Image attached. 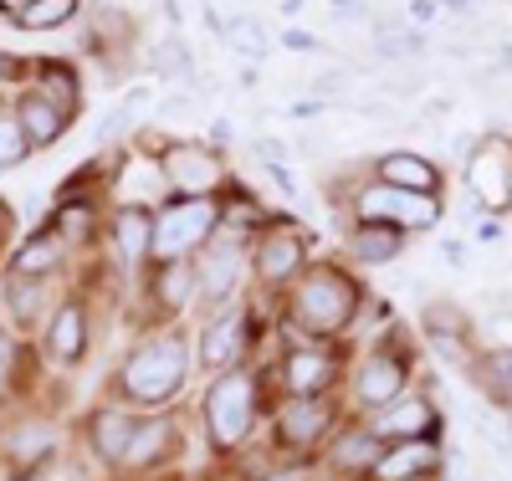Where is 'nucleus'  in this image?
Returning a JSON list of instances; mask_svg holds the SVG:
<instances>
[{"instance_id":"nucleus-18","label":"nucleus","mask_w":512,"mask_h":481,"mask_svg":"<svg viewBox=\"0 0 512 481\" xmlns=\"http://www.w3.org/2000/svg\"><path fill=\"white\" fill-rule=\"evenodd\" d=\"M11 113L21 118L31 149H52V144L67 134V128H72V113H67V108H57L52 98H41L36 87H26V93L16 98V108H11Z\"/></svg>"},{"instance_id":"nucleus-41","label":"nucleus","mask_w":512,"mask_h":481,"mask_svg":"<svg viewBox=\"0 0 512 481\" xmlns=\"http://www.w3.org/2000/svg\"><path fill=\"white\" fill-rule=\"evenodd\" d=\"M441 21V0H410V26H436Z\"/></svg>"},{"instance_id":"nucleus-9","label":"nucleus","mask_w":512,"mask_h":481,"mask_svg":"<svg viewBox=\"0 0 512 481\" xmlns=\"http://www.w3.org/2000/svg\"><path fill=\"white\" fill-rule=\"evenodd\" d=\"M195 267H200V297L205 302H231L241 272H251V236L221 226L205 241V251L195 256Z\"/></svg>"},{"instance_id":"nucleus-42","label":"nucleus","mask_w":512,"mask_h":481,"mask_svg":"<svg viewBox=\"0 0 512 481\" xmlns=\"http://www.w3.org/2000/svg\"><path fill=\"white\" fill-rule=\"evenodd\" d=\"M472 236H477L482 246H497V241H502V221H497V215H482V221L472 226Z\"/></svg>"},{"instance_id":"nucleus-14","label":"nucleus","mask_w":512,"mask_h":481,"mask_svg":"<svg viewBox=\"0 0 512 481\" xmlns=\"http://www.w3.org/2000/svg\"><path fill=\"white\" fill-rule=\"evenodd\" d=\"M384 446L395 441H436V405L420 400V395H400L390 410H379L374 425H369Z\"/></svg>"},{"instance_id":"nucleus-11","label":"nucleus","mask_w":512,"mask_h":481,"mask_svg":"<svg viewBox=\"0 0 512 481\" xmlns=\"http://www.w3.org/2000/svg\"><path fill=\"white\" fill-rule=\"evenodd\" d=\"M338 410L328 395H287L272 430H277V446L287 451H313L318 441H328V430H333Z\"/></svg>"},{"instance_id":"nucleus-50","label":"nucleus","mask_w":512,"mask_h":481,"mask_svg":"<svg viewBox=\"0 0 512 481\" xmlns=\"http://www.w3.org/2000/svg\"><path fill=\"white\" fill-rule=\"evenodd\" d=\"M31 6V0H0V11H6V16H21Z\"/></svg>"},{"instance_id":"nucleus-21","label":"nucleus","mask_w":512,"mask_h":481,"mask_svg":"<svg viewBox=\"0 0 512 481\" xmlns=\"http://www.w3.org/2000/svg\"><path fill=\"white\" fill-rule=\"evenodd\" d=\"M134 430H139V415H134V410L103 405V410L93 415V425H88V435H93V456L108 461V466H123V451H128V441H134Z\"/></svg>"},{"instance_id":"nucleus-8","label":"nucleus","mask_w":512,"mask_h":481,"mask_svg":"<svg viewBox=\"0 0 512 481\" xmlns=\"http://www.w3.org/2000/svg\"><path fill=\"white\" fill-rule=\"evenodd\" d=\"M466 195L482 205V215L512 210V144L502 128H487L482 134V149L466 164Z\"/></svg>"},{"instance_id":"nucleus-48","label":"nucleus","mask_w":512,"mask_h":481,"mask_svg":"<svg viewBox=\"0 0 512 481\" xmlns=\"http://www.w3.org/2000/svg\"><path fill=\"white\" fill-rule=\"evenodd\" d=\"M472 6H477V0H441V11H451V16H466Z\"/></svg>"},{"instance_id":"nucleus-1","label":"nucleus","mask_w":512,"mask_h":481,"mask_svg":"<svg viewBox=\"0 0 512 481\" xmlns=\"http://www.w3.org/2000/svg\"><path fill=\"white\" fill-rule=\"evenodd\" d=\"M359 277L338 261H308L303 277L287 287V323L297 338H338L359 318Z\"/></svg>"},{"instance_id":"nucleus-36","label":"nucleus","mask_w":512,"mask_h":481,"mask_svg":"<svg viewBox=\"0 0 512 481\" xmlns=\"http://www.w3.org/2000/svg\"><path fill=\"white\" fill-rule=\"evenodd\" d=\"M477 149H482V134H477V128H456V134L446 139V154H451L461 169L472 164V154H477Z\"/></svg>"},{"instance_id":"nucleus-51","label":"nucleus","mask_w":512,"mask_h":481,"mask_svg":"<svg viewBox=\"0 0 512 481\" xmlns=\"http://www.w3.org/2000/svg\"><path fill=\"white\" fill-rule=\"evenodd\" d=\"M507 435H512V415H507Z\"/></svg>"},{"instance_id":"nucleus-43","label":"nucleus","mask_w":512,"mask_h":481,"mask_svg":"<svg viewBox=\"0 0 512 481\" xmlns=\"http://www.w3.org/2000/svg\"><path fill=\"white\" fill-rule=\"evenodd\" d=\"M11 369H16V343H11L6 333H0V389L11 384Z\"/></svg>"},{"instance_id":"nucleus-31","label":"nucleus","mask_w":512,"mask_h":481,"mask_svg":"<svg viewBox=\"0 0 512 481\" xmlns=\"http://www.w3.org/2000/svg\"><path fill=\"white\" fill-rule=\"evenodd\" d=\"M6 302H11V318L16 323H31L41 308H47V277H11Z\"/></svg>"},{"instance_id":"nucleus-19","label":"nucleus","mask_w":512,"mask_h":481,"mask_svg":"<svg viewBox=\"0 0 512 481\" xmlns=\"http://www.w3.org/2000/svg\"><path fill=\"white\" fill-rule=\"evenodd\" d=\"M154 287V302L169 313V318H180L190 302L200 297V267H195V256H180V261H159V277H149Z\"/></svg>"},{"instance_id":"nucleus-49","label":"nucleus","mask_w":512,"mask_h":481,"mask_svg":"<svg viewBox=\"0 0 512 481\" xmlns=\"http://www.w3.org/2000/svg\"><path fill=\"white\" fill-rule=\"evenodd\" d=\"M11 221H16V215H11V205H6V200H0V241H6V236H11Z\"/></svg>"},{"instance_id":"nucleus-13","label":"nucleus","mask_w":512,"mask_h":481,"mask_svg":"<svg viewBox=\"0 0 512 481\" xmlns=\"http://www.w3.org/2000/svg\"><path fill=\"white\" fill-rule=\"evenodd\" d=\"M241 348H246V313L241 308H226L205 323V333H200V343H195V359L205 364V369H236L241 364Z\"/></svg>"},{"instance_id":"nucleus-40","label":"nucleus","mask_w":512,"mask_h":481,"mask_svg":"<svg viewBox=\"0 0 512 481\" xmlns=\"http://www.w3.org/2000/svg\"><path fill=\"white\" fill-rule=\"evenodd\" d=\"M282 113H287V118H297V123H318V118L328 113V103H323V98H292Z\"/></svg>"},{"instance_id":"nucleus-6","label":"nucleus","mask_w":512,"mask_h":481,"mask_svg":"<svg viewBox=\"0 0 512 481\" xmlns=\"http://www.w3.org/2000/svg\"><path fill=\"white\" fill-rule=\"evenodd\" d=\"M308 251H313V231L292 226V221H267L251 236V277L262 287H272V292H287L297 277H303Z\"/></svg>"},{"instance_id":"nucleus-25","label":"nucleus","mask_w":512,"mask_h":481,"mask_svg":"<svg viewBox=\"0 0 512 481\" xmlns=\"http://www.w3.org/2000/svg\"><path fill=\"white\" fill-rule=\"evenodd\" d=\"M149 72H159L164 82H200V67H195V52L180 31H159L154 47H149Z\"/></svg>"},{"instance_id":"nucleus-22","label":"nucleus","mask_w":512,"mask_h":481,"mask_svg":"<svg viewBox=\"0 0 512 481\" xmlns=\"http://www.w3.org/2000/svg\"><path fill=\"white\" fill-rule=\"evenodd\" d=\"M113 246H118V256L128 261V267L149 261V251H154V210L149 205H118L113 210Z\"/></svg>"},{"instance_id":"nucleus-23","label":"nucleus","mask_w":512,"mask_h":481,"mask_svg":"<svg viewBox=\"0 0 512 481\" xmlns=\"http://www.w3.org/2000/svg\"><path fill=\"white\" fill-rule=\"evenodd\" d=\"M164 456H175V420H169V415H149V420H139L134 441H128V451H123V466L149 471V466H159Z\"/></svg>"},{"instance_id":"nucleus-37","label":"nucleus","mask_w":512,"mask_h":481,"mask_svg":"<svg viewBox=\"0 0 512 481\" xmlns=\"http://www.w3.org/2000/svg\"><path fill=\"white\" fill-rule=\"evenodd\" d=\"M251 154L262 159V164H287V159H297V154H292V144H287V139H277V134H262V139L251 144Z\"/></svg>"},{"instance_id":"nucleus-10","label":"nucleus","mask_w":512,"mask_h":481,"mask_svg":"<svg viewBox=\"0 0 512 481\" xmlns=\"http://www.w3.org/2000/svg\"><path fill=\"white\" fill-rule=\"evenodd\" d=\"M405 384H410V354L405 348H374V354H364L359 359V369H354V400H359V410H390L400 395H405Z\"/></svg>"},{"instance_id":"nucleus-4","label":"nucleus","mask_w":512,"mask_h":481,"mask_svg":"<svg viewBox=\"0 0 512 481\" xmlns=\"http://www.w3.org/2000/svg\"><path fill=\"white\" fill-rule=\"evenodd\" d=\"M349 210L354 221H384V226H400L405 236H420V231H436L446 205L436 195H410V190H395L374 180V174H364V180L349 190Z\"/></svg>"},{"instance_id":"nucleus-26","label":"nucleus","mask_w":512,"mask_h":481,"mask_svg":"<svg viewBox=\"0 0 512 481\" xmlns=\"http://www.w3.org/2000/svg\"><path fill=\"white\" fill-rule=\"evenodd\" d=\"M62 236L47 226V231H31L26 241H21V251L11 256V277H52L57 267H62Z\"/></svg>"},{"instance_id":"nucleus-5","label":"nucleus","mask_w":512,"mask_h":481,"mask_svg":"<svg viewBox=\"0 0 512 481\" xmlns=\"http://www.w3.org/2000/svg\"><path fill=\"white\" fill-rule=\"evenodd\" d=\"M221 231V200H195V195H169L154 215V251L149 261H180L200 256L205 241Z\"/></svg>"},{"instance_id":"nucleus-38","label":"nucleus","mask_w":512,"mask_h":481,"mask_svg":"<svg viewBox=\"0 0 512 481\" xmlns=\"http://www.w3.org/2000/svg\"><path fill=\"white\" fill-rule=\"evenodd\" d=\"M277 47H287V52H323V41H318L308 26H287V31L277 36Z\"/></svg>"},{"instance_id":"nucleus-30","label":"nucleus","mask_w":512,"mask_h":481,"mask_svg":"<svg viewBox=\"0 0 512 481\" xmlns=\"http://www.w3.org/2000/svg\"><path fill=\"white\" fill-rule=\"evenodd\" d=\"M57 451V430L47 425V420H31V425H21L16 435H11V456L21 461V466H36L41 456H52Z\"/></svg>"},{"instance_id":"nucleus-29","label":"nucleus","mask_w":512,"mask_h":481,"mask_svg":"<svg viewBox=\"0 0 512 481\" xmlns=\"http://www.w3.org/2000/svg\"><path fill=\"white\" fill-rule=\"evenodd\" d=\"M36 67H41V72H31V77H36V93L52 98V103L67 108V113H77V72H72L67 62H57V57L36 62Z\"/></svg>"},{"instance_id":"nucleus-24","label":"nucleus","mask_w":512,"mask_h":481,"mask_svg":"<svg viewBox=\"0 0 512 481\" xmlns=\"http://www.w3.org/2000/svg\"><path fill=\"white\" fill-rule=\"evenodd\" d=\"M221 41H226V52H236L241 62H262V57L277 47V36L267 31V21H262V16H251V11H231Z\"/></svg>"},{"instance_id":"nucleus-47","label":"nucleus","mask_w":512,"mask_h":481,"mask_svg":"<svg viewBox=\"0 0 512 481\" xmlns=\"http://www.w3.org/2000/svg\"><path fill=\"white\" fill-rule=\"evenodd\" d=\"M262 481H308V466H287V471H272Z\"/></svg>"},{"instance_id":"nucleus-34","label":"nucleus","mask_w":512,"mask_h":481,"mask_svg":"<svg viewBox=\"0 0 512 481\" xmlns=\"http://www.w3.org/2000/svg\"><path fill=\"white\" fill-rule=\"evenodd\" d=\"M36 149H31V139H26V128H21V118L11 113V108H0V169H16V164H26Z\"/></svg>"},{"instance_id":"nucleus-7","label":"nucleus","mask_w":512,"mask_h":481,"mask_svg":"<svg viewBox=\"0 0 512 481\" xmlns=\"http://www.w3.org/2000/svg\"><path fill=\"white\" fill-rule=\"evenodd\" d=\"M159 169H164L169 195L221 200V195H226V185H231V164H226V154H221V149H210V144H190V139L164 144Z\"/></svg>"},{"instance_id":"nucleus-46","label":"nucleus","mask_w":512,"mask_h":481,"mask_svg":"<svg viewBox=\"0 0 512 481\" xmlns=\"http://www.w3.org/2000/svg\"><path fill=\"white\" fill-rule=\"evenodd\" d=\"M226 144H231V123L216 118V123H210V149H226Z\"/></svg>"},{"instance_id":"nucleus-2","label":"nucleus","mask_w":512,"mask_h":481,"mask_svg":"<svg viewBox=\"0 0 512 481\" xmlns=\"http://www.w3.org/2000/svg\"><path fill=\"white\" fill-rule=\"evenodd\" d=\"M190 364H195V348L180 328H159L149 333L134 354L123 359L118 369V395L139 410H164L169 400L185 389L190 379Z\"/></svg>"},{"instance_id":"nucleus-27","label":"nucleus","mask_w":512,"mask_h":481,"mask_svg":"<svg viewBox=\"0 0 512 481\" xmlns=\"http://www.w3.org/2000/svg\"><path fill=\"white\" fill-rule=\"evenodd\" d=\"M118 195H123V205H149L154 195H169V185H164V169H159V154H154V159H144V154H128V159H123Z\"/></svg>"},{"instance_id":"nucleus-35","label":"nucleus","mask_w":512,"mask_h":481,"mask_svg":"<svg viewBox=\"0 0 512 481\" xmlns=\"http://www.w3.org/2000/svg\"><path fill=\"white\" fill-rule=\"evenodd\" d=\"M308 98H349V72H318L313 82H308Z\"/></svg>"},{"instance_id":"nucleus-33","label":"nucleus","mask_w":512,"mask_h":481,"mask_svg":"<svg viewBox=\"0 0 512 481\" xmlns=\"http://www.w3.org/2000/svg\"><path fill=\"white\" fill-rule=\"evenodd\" d=\"M477 379L487 384V395L497 405H512V348H497V354H487L477 364Z\"/></svg>"},{"instance_id":"nucleus-45","label":"nucleus","mask_w":512,"mask_h":481,"mask_svg":"<svg viewBox=\"0 0 512 481\" xmlns=\"http://www.w3.org/2000/svg\"><path fill=\"white\" fill-rule=\"evenodd\" d=\"M149 103H154V93H149V87H128V93H123V108L134 113V118H139Z\"/></svg>"},{"instance_id":"nucleus-20","label":"nucleus","mask_w":512,"mask_h":481,"mask_svg":"<svg viewBox=\"0 0 512 481\" xmlns=\"http://www.w3.org/2000/svg\"><path fill=\"white\" fill-rule=\"evenodd\" d=\"M47 354L62 369L82 364V354H88V313H82L77 302H62V308L52 313V323H47Z\"/></svg>"},{"instance_id":"nucleus-16","label":"nucleus","mask_w":512,"mask_h":481,"mask_svg":"<svg viewBox=\"0 0 512 481\" xmlns=\"http://www.w3.org/2000/svg\"><path fill=\"white\" fill-rule=\"evenodd\" d=\"M333 379H338V359L328 354V348H318L313 338L297 343L292 354L282 359V384H287V395H328Z\"/></svg>"},{"instance_id":"nucleus-15","label":"nucleus","mask_w":512,"mask_h":481,"mask_svg":"<svg viewBox=\"0 0 512 481\" xmlns=\"http://www.w3.org/2000/svg\"><path fill=\"white\" fill-rule=\"evenodd\" d=\"M441 466V441H395L384 446L369 481H431Z\"/></svg>"},{"instance_id":"nucleus-12","label":"nucleus","mask_w":512,"mask_h":481,"mask_svg":"<svg viewBox=\"0 0 512 481\" xmlns=\"http://www.w3.org/2000/svg\"><path fill=\"white\" fill-rule=\"evenodd\" d=\"M374 180L384 185H395V190H410V195H446V174L436 159H425L420 149H390V154H374L369 164Z\"/></svg>"},{"instance_id":"nucleus-32","label":"nucleus","mask_w":512,"mask_h":481,"mask_svg":"<svg viewBox=\"0 0 512 481\" xmlns=\"http://www.w3.org/2000/svg\"><path fill=\"white\" fill-rule=\"evenodd\" d=\"M77 6H82V0H31L16 21H21L26 31H57V26H67V21L77 16Z\"/></svg>"},{"instance_id":"nucleus-39","label":"nucleus","mask_w":512,"mask_h":481,"mask_svg":"<svg viewBox=\"0 0 512 481\" xmlns=\"http://www.w3.org/2000/svg\"><path fill=\"white\" fill-rule=\"evenodd\" d=\"M359 113H364L369 123H384V118L400 123V103H395V98H384V93H379V98H364V103H359Z\"/></svg>"},{"instance_id":"nucleus-44","label":"nucleus","mask_w":512,"mask_h":481,"mask_svg":"<svg viewBox=\"0 0 512 481\" xmlns=\"http://www.w3.org/2000/svg\"><path fill=\"white\" fill-rule=\"evenodd\" d=\"M26 77V62L16 52H0V82H21Z\"/></svg>"},{"instance_id":"nucleus-17","label":"nucleus","mask_w":512,"mask_h":481,"mask_svg":"<svg viewBox=\"0 0 512 481\" xmlns=\"http://www.w3.org/2000/svg\"><path fill=\"white\" fill-rule=\"evenodd\" d=\"M405 246H410V236L400 226H384V221H354L344 231V251L359 267H390V261L405 256Z\"/></svg>"},{"instance_id":"nucleus-28","label":"nucleus","mask_w":512,"mask_h":481,"mask_svg":"<svg viewBox=\"0 0 512 481\" xmlns=\"http://www.w3.org/2000/svg\"><path fill=\"white\" fill-rule=\"evenodd\" d=\"M379 451H384V441H379L374 430H349V435H338V441H333L328 461H333V471L369 476V471H374V461H379Z\"/></svg>"},{"instance_id":"nucleus-3","label":"nucleus","mask_w":512,"mask_h":481,"mask_svg":"<svg viewBox=\"0 0 512 481\" xmlns=\"http://www.w3.org/2000/svg\"><path fill=\"white\" fill-rule=\"evenodd\" d=\"M262 384H256L251 369H221L216 379H210L205 389V430H210V446L216 451H241L246 435L256 425V415H262Z\"/></svg>"}]
</instances>
